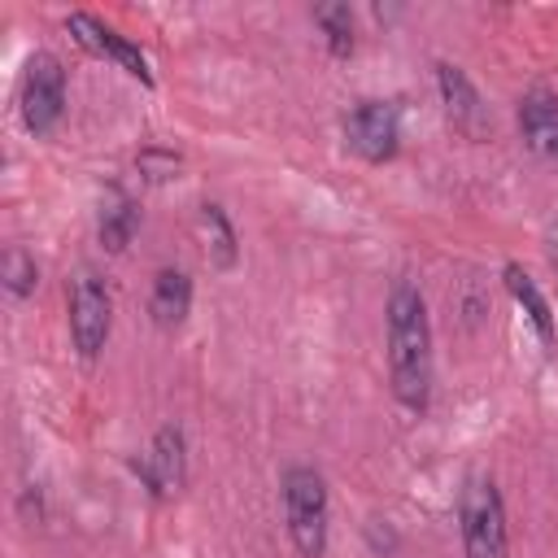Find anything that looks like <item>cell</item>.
I'll return each mask as SVG.
<instances>
[{"label": "cell", "mask_w": 558, "mask_h": 558, "mask_svg": "<svg viewBox=\"0 0 558 558\" xmlns=\"http://www.w3.org/2000/svg\"><path fill=\"white\" fill-rule=\"evenodd\" d=\"M388 379L392 397L423 414L432 401V323L427 301L410 279H397L388 292Z\"/></svg>", "instance_id": "1"}, {"label": "cell", "mask_w": 558, "mask_h": 558, "mask_svg": "<svg viewBox=\"0 0 558 558\" xmlns=\"http://www.w3.org/2000/svg\"><path fill=\"white\" fill-rule=\"evenodd\" d=\"M135 475L144 480V488L153 497H170L183 488L187 480V445H183V432L179 427H161L148 445V453H140L135 462Z\"/></svg>", "instance_id": "8"}, {"label": "cell", "mask_w": 558, "mask_h": 558, "mask_svg": "<svg viewBox=\"0 0 558 558\" xmlns=\"http://www.w3.org/2000/svg\"><path fill=\"white\" fill-rule=\"evenodd\" d=\"M519 135L536 157L558 161V96L549 87L523 92V100H519Z\"/></svg>", "instance_id": "9"}, {"label": "cell", "mask_w": 558, "mask_h": 558, "mask_svg": "<svg viewBox=\"0 0 558 558\" xmlns=\"http://www.w3.org/2000/svg\"><path fill=\"white\" fill-rule=\"evenodd\" d=\"M327 480L314 466H288L283 475V523L301 558H323L327 549Z\"/></svg>", "instance_id": "2"}, {"label": "cell", "mask_w": 558, "mask_h": 558, "mask_svg": "<svg viewBox=\"0 0 558 558\" xmlns=\"http://www.w3.org/2000/svg\"><path fill=\"white\" fill-rule=\"evenodd\" d=\"M65 31L74 35V44H78L83 52L105 57V48H109V31H113V26H105V22L92 17V13H70V17H65Z\"/></svg>", "instance_id": "15"}, {"label": "cell", "mask_w": 558, "mask_h": 558, "mask_svg": "<svg viewBox=\"0 0 558 558\" xmlns=\"http://www.w3.org/2000/svg\"><path fill=\"white\" fill-rule=\"evenodd\" d=\"M314 22L323 26L331 57H349L353 52V13H349V4H318Z\"/></svg>", "instance_id": "14"}, {"label": "cell", "mask_w": 558, "mask_h": 558, "mask_svg": "<svg viewBox=\"0 0 558 558\" xmlns=\"http://www.w3.org/2000/svg\"><path fill=\"white\" fill-rule=\"evenodd\" d=\"M22 122L31 135H48L65 113V65L52 52H35L22 74Z\"/></svg>", "instance_id": "5"}, {"label": "cell", "mask_w": 558, "mask_h": 558, "mask_svg": "<svg viewBox=\"0 0 558 558\" xmlns=\"http://www.w3.org/2000/svg\"><path fill=\"white\" fill-rule=\"evenodd\" d=\"M135 170L148 179V183H170V179H179V170H183V157L179 153H170V148H144L140 157H135Z\"/></svg>", "instance_id": "17"}, {"label": "cell", "mask_w": 558, "mask_h": 558, "mask_svg": "<svg viewBox=\"0 0 558 558\" xmlns=\"http://www.w3.org/2000/svg\"><path fill=\"white\" fill-rule=\"evenodd\" d=\"M201 231H205V248H209V262L218 266V270H231L235 266V257H240V244H235V227H231V218H227V209L218 205V201H205L201 205Z\"/></svg>", "instance_id": "13"}, {"label": "cell", "mask_w": 558, "mask_h": 558, "mask_svg": "<svg viewBox=\"0 0 558 558\" xmlns=\"http://www.w3.org/2000/svg\"><path fill=\"white\" fill-rule=\"evenodd\" d=\"M35 279H39L35 257H31L26 248H9V253H4V288H9L13 296H31V292H35Z\"/></svg>", "instance_id": "18"}, {"label": "cell", "mask_w": 558, "mask_h": 558, "mask_svg": "<svg viewBox=\"0 0 558 558\" xmlns=\"http://www.w3.org/2000/svg\"><path fill=\"white\" fill-rule=\"evenodd\" d=\"M148 314L161 331H179L183 318L192 314V279L187 270L179 266H161L153 275V288H148Z\"/></svg>", "instance_id": "11"}, {"label": "cell", "mask_w": 558, "mask_h": 558, "mask_svg": "<svg viewBox=\"0 0 558 558\" xmlns=\"http://www.w3.org/2000/svg\"><path fill=\"white\" fill-rule=\"evenodd\" d=\"M70 340L78 349V357H100V349L109 344V331H113V296L105 288V279L96 270H78L70 279Z\"/></svg>", "instance_id": "4"}, {"label": "cell", "mask_w": 558, "mask_h": 558, "mask_svg": "<svg viewBox=\"0 0 558 558\" xmlns=\"http://www.w3.org/2000/svg\"><path fill=\"white\" fill-rule=\"evenodd\" d=\"M436 92H440V105H445V118L458 135L466 140H484L488 131V109L475 92V83L466 78L462 65H449V61H436Z\"/></svg>", "instance_id": "7"}, {"label": "cell", "mask_w": 558, "mask_h": 558, "mask_svg": "<svg viewBox=\"0 0 558 558\" xmlns=\"http://www.w3.org/2000/svg\"><path fill=\"white\" fill-rule=\"evenodd\" d=\"M105 57L109 61H118L131 78H140L144 87H153V70H148V57L126 39V35H118V31H109V48H105Z\"/></svg>", "instance_id": "16"}, {"label": "cell", "mask_w": 558, "mask_h": 558, "mask_svg": "<svg viewBox=\"0 0 558 558\" xmlns=\"http://www.w3.org/2000/svg\"><path fill=\"white\" fill-rule=\"evenodd\" d=\"M506 292L514 296V305L527 314V323H532V331L541 336V344H554V314H549V301H545V292L536 288V279L523 270V266H506Z\"/></svg>", "instance_id": "12"}, {"label": "cell", "mask_w": 558, "mask_h": 558, "mask_svg": "<svg viewBox=\"0 0 558 558\" xmlns=\"http://www.w3.org/2000/svg\"><path fill=\"white\" fill-rule=\"evenodd\" d=\"M458 532L466 558H506V506L488 475H471L458 497Z\"/></svg>", "instance_id": "3"}, {"label": "cell", "mask_w": 558, "mask_h": 558, "mask_svg": "<svg viewBox=\"0 0 558 558\" xmlns=\"http://www.w3.org/2000/svg\"><path fill=\"white\" fill-rule=\"evenodd\" d=\"M135 227H140V205H135V196H131L126 187L109 183V187L100 192V209H96V240H100V248H105V253H122V248L131 244Z\"/></svg>", "instance_id": "10"}, {"label": "cell", "mask_w": 558, "mask_h": 558, "mask_svg": "<svg viewBox=\"0 0 558 558\" xmlns=\"http://www.w3.org/2000/svg\"><path fill=\"white\" fill-rule=\"evenodd\" d=\"M344 144L371 166L392 161L397 148H401V109H397V100H357L344 113Z\"/></svg>", "instance_id": "6"}]
</instances>
